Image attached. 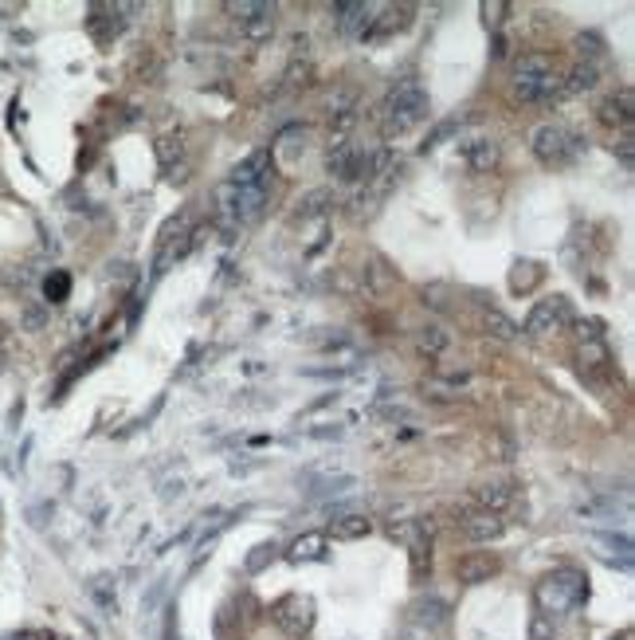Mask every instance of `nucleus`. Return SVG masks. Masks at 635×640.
I'll list each match as a JSON object with an SVG mask.
<instances>
[{
  "instance_id": "9d476101",
  "label": "nucleus",
  "mask_w": 635,
  "mask_h": 640,
  "mask_svg": "<svg viewBox=\"0 0 635 640\" xmlns=\"http://www.w3.org/2000/svg\"><path fill=\"white\" fill-rule=\"evenodd\" d=\"M376 4H365V0H342L334 4V28L342 36H365V28L373 24Z\"/></svg>"
},
{
  "instance_id": "f03ea898",
  "label": "nucleus",
  "mask_w": 635,
  "mask_h": 640,
  "mask_svg": "<svg viewBox=\"0 0 635 640\" xmlns=\"http://www.w3.org/2000/svg\"><path fill=\"white\" fill-rule=\"evenodd\" d=\"M514 98L522 103H553L561 98V75L553 71V55L525 52L514 63Z\"/></svg>"
},
{
  "instance_id": "393cba45",
  "label": "nucleus",
  "mask_w": 635,
  "mask_h": 640,
  "mask_svg": "<svg viewBox=\"0 0 635 640\" xmlns=\"http://www.w3.org/2000/svg\"><path fill=\"white\" fill-rule=\"evenodd\" d=\"M597 546H604V558L608 562H616V554H620V566L628 569L631 566V538L628 535H597Z\"/></svg>"
},
{
  "instance_id": "c756f323",
  "label": "nucleus",
  "mask_w": 635,
  "mask_h": 640,
  "mask_svg": "<svg viewBox=\"0 0 635 640\" xmlns=\"http://www.w3.org/2000/svg\"><path fill=\"white\" fill-rule=\"evenodd\" d=\"M44 291H47V299H52V303H63L67 291H71V275H67V271H52V275H47V283H44Z\"/></svg>"
},
{
  "instance_id": "2f4dec72",
  "label": "nucleus",
  "mask_w": 635,
  "mask_h": 640,
  "mask_svg": "<svg viewBox=\"0 0 635 640\" xmlns=\"http://www.w3.org/2000/svg\"><path fill=\"white\" fill-rule=\"evenodd\" d=\"M271 558H275V546H271V543H263V546H255V554H252V558H247V569H252V574H260V569H263L267 562H271Z\"/></svg>"
},
{
  "instance_id": "1a4fd4ad",
  "label": "nucleus",
  "mask_w": 635,
  "mask_h": 640,
  "mask_svg": "<svg viewBox=\"0 0 635 640\" xmlns=\"http://www.w3.org/2000/svg\"><path fill=\"white\" fill-rule=\"evenodd\" d=\"M232 185H243V189H271V154L267 150H255L247 162H240L227 177Z\"/></svg>"
},
{
  "instance_id": "a878e982",
  "label": "nucleus",
  "mask_w": 635,
  "mask_h": 640,
  "mask_svg": "<svg viewBox=\"0 0 635 640\" xmlns=\"http://www.w3.org/2000/svg\"><path fill=\"white\" fill-rule=\"evenodd\" d=\"M408 554H412V574L424 578V569H432V538L420 535L416 543H408Z\"/></svg>"
},
{
  "instance_id": "5701e85b",
  "label": "nucleus",
  "mask_w": 635,
  "mask_h": 640,
  "mask_svg": "<svg viewBox=\"0 0 635 640\" xmlns=\"http://www.w3.org/2000/svg\"><path fill=\"white\" fill-rule=\"evenodd\" d=\"M482 330H486V334H494V338H502V342H514V338H518V322L506 319V314H502V311H494V307H486V311H482Z\"/></svg>"
},
{
  "instance_id": "dca6fc26",
  "label": "nucleus",
  "mask_w": 635,
  "mask_h": 640,
  "mask_svg": "<svg viewBox=\"0 0 635 640\" xmlns=\"http://www.w3.org/2000/svg\"><path fill=\"white\" fill-rule=\"evenodd\" d=\"M463 157H467V165L474 173H491L494 165H499V142L494 137H471V142H463Z\"/></svg>"
},
{
  "instance_id": "f8f14e48",
  "label": "nucleus",
  "mask_w": 635,
  "mask_h": 640,
  "mask_svg": "<svg viewBox=\"0 0 635 640\" xmlns=\"http://www.w3.org/2000/svg\"><path fill=\"white\" fill-rule=\"evenodd\" d=\"M494 574H499V558H494V554L474 550V554L455 558V578H459L463 586H482V582H491Z\"/></svg>"
},
{
  "instance_id": "7c9ffc66",
  "label": "nucleus",
  "mask_w": 635,
  "mask_h": 640,
  "mask_svg": "<svg viewBox=\"0 0 635 640\" xmlns=\"http://www.w3.org/2000/svg\"><path fill=\"white\" fill-rule=\"evenodd\" d=\"M181 150H185L181 134H165V137H157V157H161L165 170L173 165V157H181Z\"/></svg>"
},
{
  "instance_id": "4be33fe9",
  "label": "nucleus",
  "mask_w": 635,
  "mask_h": 640,
  "mask_svg": "<svg viewBox=\"0 0 635 640\" xmlns=\"http://www.w3.org/2000/svg\"><path fill=\"white\" fill-rule=\"evenodd\" d=\"M448 342H451V334L443 330V327H435V322H428V327L416 330V346L428 353V358H440V353L448 350Z\"/></svg>"
},
{
  "instance_id": "cd10ccee",
  "label": "nucleus",
  "mask_w": 635,
  "mask_h": 640,
  "mask_svg": "<svg viewBox=\"0 0 635 640\" xmlns=\"http://www.w3.org/2000/svg\"><path fill=\"white\" fill-rule=\"evenodd\" d=\"M299 142L306 145V130L291 126V130H283V134H279V142H275V154H279L283 162H294V154H299Z\"/></svg>"
},
{
  "instance_id": "c85d7f7f",
  "label": "nucleus",
  "mask_w": 635,
  "mask_h": 640,
  "mask_svg": "<svg viewBox=\"0 0 635 640\" xmlns=\"http://www.w3.org/2000/svg\"><path fill=\"white\" fill-rule=\"evenodd\" d=\"M299 204H302V209H299V212H302V220H310V216H322L326 209H330V204H334V196L326 193V189H314V193H306Z\"/></svg>"
},
{
  "instance_id": "39448f33",
  "label": "nucleus",
  "mask_w": 635,
  "mask_h": 640,
  "mask_svg": "<svg viewBox=\"0 0 635 640\" xmlns=\"http://www.w3.org/2000/svg\"><path fill=\"white\" fill-rule=\"evenodd\" d=\"M267 209V193L263 189H243V185H216V212H220L224 224L232 229H243V224H255Z\"/></svg>"
},
{
  "instance_id": "b1692460",
  "label": "nucleus",
  "mask_w": 635,
  "mask_h": 640,
  "mask_svg": "<svg viewBox=\"0 0 635 640\" xmlns=\"http://www.w3.org/2000/svg\"><path fill=\"white\" fill-rule=\"evenodd\" d=\"M353 487H357L353 476H334V479H318L306 495H310V499H337V495H350Z\"/></svg>"
},
{
  "instance_id": "f3484780",
  "label": "nucleus",
  "mask_w": 635,
  "mask_h": 640,
  "mask_svg": "<svg viewBox=\"0 0 635 640\" xmlns=\"http://www.w3.org/2000/svg\"><path fill=\"white\" fill-rule=\"evenodd\" d=\"M408 20H412V8H408V4H400V8H384V16H373V24L365 28V36H361V39H384V36L400 32V28H408Z\"/></svg>"
},
{
  "instance_id": "ddd939ff",
  "label": "nucleus",
  "mask_w": 635,
  "mask_h": 640,
  "mask_svg": "<svg viewBox=\"0 0 635 640\" xmlns=\"http://www.w3.org/2000/svg\"><path fill=\"white\" fill-rule=\"evenodd\" d=\"M514 499H518V487H514V484H479V487L471 491L474 511H491V515H502Z\"/></svg>"
},
{
  "instance_id": "423d86ee",
  "label": "nucleus",
  "mask_w": 635,
  "mask_h": 640,
  "mask_svg": "<svg viewBox=\"0 0 635 640\" xmlns=\"http://www.w3.org/2000/svg\"><path fill=\"white\" fill-rule=\"evenodd\" d=\"M271 617H275V625H279L286 636L302 640L314 628V602L310 597H302V594H291V597H283V602H275Z\"/></svg>"
},
{
  "instance_id": "aec40b11",
  "label": "nucleus",
  "mask_w": 635,
  "mask_h": 640,
  "mask_svg": "<svg viewBox=\"0 0 635 640\" xmlns=\"http://www.w3.org/2000/svg\"><path fill=\"white\" fill-rule=\"evenodd\" d=\"M291 562H322L326 558V535H299L286 550Z\"/></svg>"
},
{
  "instance_id": "7ed1b4c3",
  "label": "nucleus",
  "mask_w": 635,
  "mask_h": 640,
  "mask_svg": "<svg viewBox=\"0 0 635 640\" xmlns=\"http://www.w3.org/2000/svg\"><path fill=\"white\" fill-rule=\"evenodd\" d=\"M589 602V578L581 574V569H553V574H545L538 582V605L545 617L553 613H573V609H581Z\"/></svg>"
},
{
  "instance_id": "4468645a",
  "label": "nucleus",
  "mask_w": 635,
  "mask_h": 640,
  "mask_svg": "<svg viewBox=\"0 0 635 640\" xmlns=\"http://www.w3.org/2000/svg\"><path fill=\"white\" fill-rule=\"evenodd\" d=\"M577 358H581V373L589 381H597L600 373L612 370V350H608V342H604V334H600V338H584Z\"/></svg>"
},
{
  "instance_id": "9b49d317",
  "label": "nucleus",
  "mask_w": 635,
  "mask_h": 640,
  "mask_svg": "<svg viewBox=\"0 0 635 640\" xmlns=\"http://www.w3.org/2000/svg\"><path fill=\"white\" fill-rule=\"evenodd\" d=\"M597 118H600L604 126H608V130H628L631 118H635V95H631V87H620L616 95L604 98Z\"/></svg>"
},
{
  "instance_id": "6ab92c4d",
  "label": "nucleus",
  "mask_w": 635,
  "mask_h": 640,
  "mask_svg": "<svg viewBox=\"0 0 635 640\" xmlns=\"http://www.w3.org/2000/svg\"><path fill=\"white\" fill-rule=\"evenodd\" d=\"M443 621H448V602L443 597H428L412 609V628H424V633H435Z\"/></svg>"
},
{
  "instance_id": "2eb2a0df",
  "label": "nucleus",
  "mask_w": 635,
  "mask_h": 640,
  "mask_svg": "<svg viewBox=\"0 0 635 640\" xmlns=\"http://www.w3.org/2000/svg\"><path fill=\"white\" fill-rule=\"evenodd\" d=\"M463 535H467L471 543H494V538L506 535V519L491 515V511H471V515L463 519Z\"/></svg>"
},
{
  "instance_id": "6e6552de",
  "label": "nucleus",
  "mask_w": 635,
  "mask_h": 640,
  "mask_svg": "<svg viewBox=\"0 0 635 640\" xmlns=\"http://www.w3.org/2000/svg\"><path fill=\"white\" fill-rule=\"evenodd\" d=\"M573 322V311L569 303L561 299V295H553V299H541L538 307L530 311V319H525V334H533V338H541V334H553V330H565Z\"/></svg>"
},
{
  "instance_id": "72a5a7b5",
  "label": "nucleus",
  "mask_w": 635,
  "mask_h": 640,
  "mask_svg": "<svg viewBox=\"0 0 635 640\" xmlns=\"http://www.w3.org/2000/svg\"><path fill=\"white\" fill-rule=\"evenodd\" d=\"M530 640H549V617H545V613H533V625H530Z\"/></svg>"
},
{
  "instance_id": "20e7f679",
  "label": "nucleus",
  "mask_w": 635,
  "mask_h": 640,
  "mask_svg": "<svg viewBox=\"0 0 635 640\" xmlns=\"http://www.w3.org/2000/svg\"><path fill=\"white\" fill-rule=\"evenodd\" d=\"M530 150L538 157L541 165H549V170H565V165L577 162V154L584 150V142L577 134H569L565 126L557 122H545L538 130L530 134Z\"/></svg>"
},
{
  "instance_id": "bb28decb",
  "label": "nucleus",
  "mask_w": 635,
  "mask_h": 640,
  "mask_svg": "<svg viewBox=\"0 0 635 640\" xmlns=\"http://www.w3.org/2000/svg\"><path fill=\"white\" fill-rule=\"evenodd\" d=\"M538 279H541V268H538V263H530V260L514 263V271H510V287H514V291H530Z\"/></svg>"
},
{
  "instance_id": "0eeeda50",
  "label": "nucleus",
  "mask_w": 635,
  "mask_h": 640,
  "mask_svg": "<svg viewBox=\"0 0 635 640\" xmlns=\"http://www.w3.org/2000/svg\"><path fill=\"white\" fill-rule=\"evenodd\" d=\"M227 12H232V20L252 39H267V36L275 32V12H279V8L267 4V0H232V4H227Z\"/></svg>"
},
{
  "instance_id": "a211bd4d",
  "label": "nucleus",
  "mask_w": 635,
  "mask_h": 640,
  "mask_svg": "<svg viewBox=\"0 0 635 640\" xmlns=\"http://www.w3.org/2000/svg\"><path fill=\"white\" fill-rule=\"evenodd\" d=\"M597 79H600V67H597V59H584V63H577L569 75L561 79V98L565 95H581V91H592L597 87Z\"/></svg>"
},
{
  "instance_id": "f257e3e1",
  "label": "nucleus",
  "mask_w": 635,
  "mask_h": 640,
  "mask_svg": "<svg viewBox=\"0 0 635 640\" xmlns=\"http://www.w3.org/2000/svg\"><path fill=\"white\" fill-rule=\"evenodd\" d=\"M428 111H432V103H428V91H424L420 79H400V83L381 98L376 118H381L384 137H396V134H408L412 126H420L424 118H428Z\"/></svg>"
},
{
  "instance_id": "412c9836",
  "label": "nucleus",
  "mask_w": 635,
  "mask_h": 640,
  "mask_svg": "<svg viewBox=\"0 0 635 640\" xmlns=\"http://www.w3.org/2000/svg\"><path fill=\"white\" fill-rule=\"evenodd\" d=\"M373 530V523L365 515H342V519H334L330 523V535L334 538H342V543H353V538H365Z\"/></svg>"
},
{
  "instance_id": "f704fd0d",
  "label": "nucleus",
  "mask_w": 635,
  "mask_h": 640,
  "mask_svg": "<svg viewBox=\"0 0 635 640\" xmlns=\"http://www.w3.org/2000/svg\"><path fill=\"white\" fill-rule=\"evenodd\" d=\"M631 154H635L631 137H623V142H620V162H623V170H631Z\"/></svg>"
},
{
  "instance_id": "473e14b6",
  "label": "nucleus",
  "mask_w": 635,
  "mask_h": 640,
  "mask_svg": "<svg viewBox=\"0 0 635 640\" xmlns=\"http://www.w3.org/2000/svg\"><path fill=\"white\" fill-rule=\"evenodd\" d=\"M502 12H506V4H502V0H494V4L486 0V4H482V20H486V28H499V24H502Z\"/></svg>"
}]
</instances>
